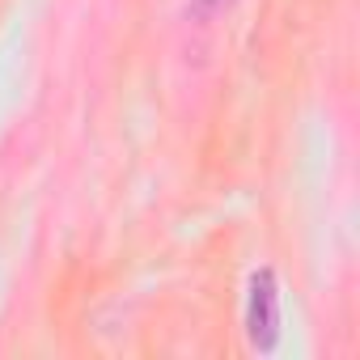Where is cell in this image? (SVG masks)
Wrapping results in <instances>:
<instances>
[{"label":"cell","mask_w":360,"mask_h":360,"mask_svg":"<svg viewBox=\"0 0 360 360\" xmlns=\"http://www.w3.org/2000/svg\"><path fill=\"white\" fill-rule=\"evenodd\" d=\"M242 326L255 352H276L284 335V297H280V276L276 267H255L246 280V305H242Z\"/></svg>","instance_id":"6da1fadb"},{"label":"cell","mask_w":360,"mask_h":360,"mask_svg":"<svg viewBox=\"0 0 360 360\" xmlns=\"http://www.w3.org/2000/svg\"><path fill=\"white\" fill-rule=\"evenodd\" d=\"M233 5H238V0H187V22H191V26H212V22H221Z\"/></svg>","instance_id":"7a4b0ae2"}]
</instances>
